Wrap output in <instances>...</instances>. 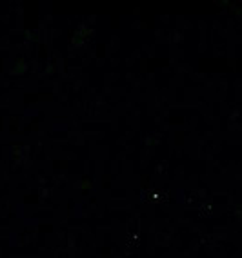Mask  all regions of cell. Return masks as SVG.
Listing matches in <instances>:
<instances>
[]
</instances>
